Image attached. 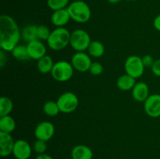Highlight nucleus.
I'll list each match as a JSON object with an SVG mask.
<instances>
[{"instance_id":"34","label":"nucleus","mask_w":160,"mask_h":159,"mask_svg":"<svg viewBox=\"0 0 160 159\" xmlns=\"http://www.w3.org/2000/svg\"><path fill=\"white\" fill-rule=\"evenodd\" d=\"M120 1H121V0H108V2H109V3H111V4H116V3L120 2Z\"/></svg>"},{"instance_id":"29","label":"nucleus","mask_w":160,"mask_h":159,"mask_svg":"<svg viewBox=\"0 0 160 159\" xmlns=\"http://www.w3.org/2000/svg\"><path fill=\"white\" fill-rule=\"evenodd\" d=\"M142 59L145 68H152L156 61L151 55H145L144 57L142 58Z\"/></svg>"},{"instance_id":"6","label":"nucleus","mask_w":160,"mask_h":159,"mask_svg":"<svg viewBox=\"0 0 160 159\" xmlns=\"http://www.w3.org/2000/svg\"><path fill=\"white\" fill-rule=\"evenodd\" d=\"M56 102L60 112L68 114L76 110L79 104V100L73 92H65L59 97Z\"/></svg>"},{"instance_id":"14","label":"nucleus","mask_w":160,"mask_h":159,"mask_svg":"<svg viewBox=\"0 0 160 159\" xmlns=\"http://www.w3.org/2000/svg\"><path fill=\"white\" fill-rule=\"evenodd\" d=\"M133 98L138 102H145L149 97V88L148 86L144 82L136 83L135 86L132 89Z\"/></svg>"},{"instance_id":"8","label":"nucleus","mask_w":160,"mask_h":159,"mask_svg":"<svg viewBox=\"0 0 160 159\" xmlns=\"http://www.w3.org/2000/svg\"><path fill=\"white\" fill-rule=\"evenodd\" d=\"M92 63V59L89 55L84 51H77L71 59V64L73 69L82 73L89 70Z\"/></svg>"},{"instance_id":"13","label":"nucleus","mask_w":160,"mask_h":159,"mask_svg":"<svg viewBox=\"0 0 160 159\" xmlns=\"http://www.w3.org/2000/svg\"><path fill=\"white\" fill-rule=\"evenodd\" d=\"M12 154L17 159H28L31 155V147L29 143L24 140L15 141Z\"/></svg>"},{"instance_id":"11","label":"nucleus","mask_w":160,"mask_h":159,"mask_svg":"<svg viewBox=\"0 0 160 159\" xmlns=\"http://www.w3.org/2000/svg\"><path fill=\"white\" fill-rule=\"evenodd\" d=\"M14 141L10 133L0 131V155L2 157H8L12 154Z\"/></svg>"},{"instance_id":"25","label":"nucleus","mask_w":160,"mask_h":159,"mask_svg":"<svg viewBox=\"0 0 160 159\" xmlns=\"http://www.w3.org/2000/svg\"><path fill=\"white\" fill-rule=\"evenodd\" d=\"M69 4V0H47V5L53 11L66 9Z\"/></svg>"},{"instance_id":"16","label":"nucleus","mask_w":160,"mask_h":159,"mask_svg":"<svg viewBox=\"0 0 160 159\" xmlns=\"http://www.w3.org/2000/svg\"><path fill=\"white\" fill-rule=\"evenodd\" d=\"M71 157L73 159H92V151L85 145H77L71 151Z\"/></svg>"},{"instance_id":"36","label":"nucleus","mask_w":160,"mask_h":159,"mask_svg":"<svg viewBox=\"0 0 160 159\" xmlns=\"http://www.w3.org/2000/svg\"><path fill=\"white\" fill-rule=\"evenodd\" d=\"M70 159H73V158H72V157H71V158H70Z\"/></svg>"},{"instance_id":"19","label":"nucleus","mask_w":160,"mask_h":159,"mask_svg":"<svg viewBox=\"0 0 160 159\" xmlns=\"http://www.w3.org/2000/svg\"><path fill=\"white\" fill-rule=\"evenodd\" d=\"M16 128L15 120L10 115H5L0 117V131L11 133Z\"/></svg>"},{"instance_id":"4","label":"nucleus","mask_w":160,"mask_h":159,"mask_svg":"<svg viewBox=\"0 0 160 159\" xmlns=\"http://www.w3.org/2000/svg\"><path fill=\"white\" fill-rule=\"evenodd\" d=\"M73 65L67 61H59L54 64L51 74L53 79L59 82H67L73 74Z\"/></svg>"},{"instance_id":"2","label":"nucleus","mask_w":160,"mask_h":159,"mask_svg":"<svg viewBox=\"0 0 160 159\" xmlns=\"http://www.w3.org/2000/svg\"><path fill=\"white\" fill-rule=\"evenodd\" d=\"M70 34L65 27H57L51 31L49 37L47 40L48 46L53 51L64 49L70 44Z\"/></svg>"},{"instance_id":"31","label":"nucleus","mask_w":160,"mask_h":159,"mask_svg":"<svg viewBox=\"0 0 160 159\" xmlns=\"http://www.w3.org/2000/svg\"><path fill=\"white\" fill-rule=\"evenodd\" d=\"M6 60H7V58L5 54V51L1 49V51H0V67L1 68L4 67L5 64L6 63Z\"/></svg>"},{"instance_id":"3","label":"nucleus","mask_w":160,"mask_h":159,"mask_svg":"<svg viewBox=\"0 0 160 159\" xmlns=\"http://www.w3.org/2000/svg\"><path fill=\"white\" fill-rule=\"evenodd\" d=\"M71 20L77 23H84L88 21L92 16V12L88 5L84 1L77 0L69 5L67 8Z\"/></svg>"},{"instance_id":"20","label":"nucleus","mask_w":160,"mask_h":159,"mask_svg":"<svg viewBox=\"0 0 160 159\" xmlns=\"http://www.w3.org/2000/svg\"><path fill=\"white\" fill-rule=\"evenodd\" d=\"M88 55L94 58H100L104 55L105 46L98 41H92L88 48Z\"/></svg>"},{"instance_id":"32","label":"nucleus","mask_w":160,"mask_h":159,"mask_svg":"<svg viewBox=\"0 0 160 159\" xmlns=\"http://www.w3.org/2000/svg\"><path fill=\"white\" fill-rule=\"evenodd\" d=\"M153 26H154L155 29L156 31H160V14L158 15L156 18L154 19V21H153Z\"/></svg>"},{"instance_id":"28","label":"nucleus","mask_w":160,"mask_h":159,"mask_svg":"<svg viewBox=\"0 0 160 159\" xmlns=\"http://www.w3.org/2000/svg\"><path fill=\"white\" fill-rule=\"evenodd\" d=\"M34 150L38 154H44L47 150L46 142L44 140H37L34 143Z\"/></svg>"},{"instance_id":"17","label":"nucleus","mask_w":160,"mask_h":159,"mask_svg":"<svg viewBox=\"0 0 160 159\" xmlns=\"http://www.w3.org/2000/svg\"><path fill=\"white\" fill-rule=\"evenodd\" d=\"M136 84V79L132 77L131 76L128 74H124L120 76V77L117 79V85L120 90H132L133 87L135 86Z\"/></svg>"},{"instance_id":"18","label":"nucleus","mask_w":160,"mask_h":159,"mask_svg":"<svg viewBox=\"0 0 160 159\" xmlns=\"http://www.w3.org/2000/svg\"><path fill=\"white\" fill-rule=\"evenodd\" d=\"M54 64L52 59L50 56L45 55V56L41 58L39 60H38V70L42 74H47V73H51Z\"/></svg>"},{"instance_id":"26","label":"nucleus","mask_w":160,"mask_h":159,"mask_svg":"<svg viewBox=\"0 0 160 159\" xmlns=\"http://www.w3.org/2000/svg\"><path fill=\"white\" fill-rule=\"evenodd\" d=\"M51 31H50L49 28L45 25H40L38 26V40L46 41L49 37Z\"/></svg>"},{"instance_id":"27","label":"nucleus","mask_w":160,"mask_h":159,"mask_svg":"<svg viewBox=\"0 0 160 159\" xmlns=\"http://www.w3.org/2000/svg\"><path fill=\"white\" fill-rule=\"evenodd\" d=\"M89 72L91 73V74L94 75V76H99L103 72L102 65L98 62H92L90 69H89Z\"/></svg>"},{"instance_id":"5","label":"nucleus","mask_w":160,"mask_h":159,"mask_svg":"<svg viewBox=\"0 0 160 159\" xmlns=\"http://www.w3.org/2000/svg\"><path fill=\"white\" fill-rule=\"evenodd\" d=\"M91 41H92L88 33L84 30H75L70 34V45L77 51H84L88 50Z\"/></svg>"},{"instance_id":"22","label":"nucleus","mask_w":160,"mask_h":159,"mask_svg":"<svg viewBox=\"0 0 160 159\" xmlns=\"http://www.w3.org/2000/svg\"><path fill=\"white\" fill-rule=\"evenodd\" d=\"M13 108V102L8 97L0 98V117L9 115Z\"/></svg>"},{"instance_id":"12","label":"nucleus","mask_w":160,"mask_h":159,"mask_svg":"<svg viewBox=\"0 0 160 159\" xmlns=\"http://www.w3.org/2000/svg\"><path fill=\"white\" fill-rule=\"evenodd\" d=\"M26 46L30 59L38 61L46 55V48L40 40L28 42Z\"/></svg>"},{"instance_id":"7","label":"nucleus","mask_w":160,"mask_h":159,"mask_svg":"<svg viewBox=\"0 0 160 159\" xmlns=\"http://www.w3.org/2000/svg\"><path fill=\"white\" fill-rule=\"evenodd\" d=\"M145 65L142 58L137 55H131L125 61L124 69L127 74L138 79L143 75L145 71Z\"/></svg>"},{"instance_id":"24","label":"nucleus","mask_w":160,"mask_h":159,"mask_svg":"<svg viewBox=\"0 0 160 159\" xmlns=\"http://www.w3.org/2000/svg\"><path fill=\"white\" fill-rule=\"evenodd\" d=\"M43 111L48 116H56L60 112L57 102L53 101H48L44 104Z\"/></svg>"},{"instance_id":"21","label":"nucleus","mask_w":160,"mask_h":159,"mask_svg":"<svg viewBox=\"0 0 160 159\" xmlns=\"http://www.w3.org/2000/svg\"><path fill=\"white\" fill-rule=\"evenodd\" d=\"M21 36L23 40L27 42L38 40V26L36 25H28L25 26L21 32Z\"/></svg>"},{"instance_id":"10","label":"nucleus","mask_w":160,"mask_h":159,"mask_svg":"<svg viewBox=\"0 0 160 159\" xmlns=\"http://www.w3.org/2000/svg\"><path fill=\"white\" fill-rule=\"evenodd\" d=\"M144 108L148 116L158 118L160 116V94L149 95L144 104Z\"/></svg>"},{"instance_id":"30","label":"nucleus","mask_w":160,"mask_h":159,"mask_svg":"<svg viewBox=\"0 0 160 159\" xmlns=\"http://www.w3.org/2000/svg\"><path fill=\"white\" fill-rule=\"evenodd\" d=\"M151 69L153 74L160 77V59L155 61L154 64H153L152 67Z\"/></svg>"},{"instance_id":"35","label":"nucleus","mask_w":160,"mask_h":159,"mask_svg":"<svg viewBox=\"0 0 160 159\" xmlns=\"http://www.w3.org/2000/svg\"><path fill=\"white\" fill-rule=\"evenodd\" d=\"M126 1H134V0H126Z\"/></svg>"},{"instance_id":"33","label":"nucleus","mask_w":160,"mask_h":159,"mask_svg":"<svg viewBox=\"0 0 160 159\" xmlns=\"http://www.w3.org/2000/svg\"><path fill=\"white\" fill-rule=\"evenodd\" d=\"M36 159H52V157L50 155H48V154H46L44 153V154H41L39 155H38Z\"/></svg>"},{"instance_id":"1","label":"nucleus","mask_w":160,"mask_h":159,"mask_svg":"<svg viewBox=\"0 0 160 159\" xmlns=\"http://www.w3.org/2000/svg\"><path fill=\"white\" fill-rule=\"evenodd\" d=\"M20 31L17 22L10 16H0V48L4 51H12L18 45Z\"/></svg>"},{"instance_id":"15","label":"nucleus","mask_w":160,"mask_h":159,"mask_svg":"<svg viewBox=\"0 0 160 159\" xmlns=\"http://www.w3.org/2000/svg\"><path fill=\"white\" fill-rule=\"evenodd\" d=\"M70 20V14L67 9H62L53 12L51 17V21L56 27H64Z\"/></svg>"},{"instance_id":"9","label":"nucleus","mask_w":160,"mask_h":159,"mask_svg":"<svg viewBox=\"0 0 160 159\" xmlns=\"http://www.w3.org/2000/svg\"><path fill=\"white\" fill-rule=\"evenodd\" d=\"M55 133V126L48 121H44L38 123L34 129V136L37 140L48 141L52 138Z\"/></svg>"},{"instance_id":"23","label":"nucleus","mask_w":160,"mask_h":159,"mask_svg":"<svg viewBox=\"0 0 160 159\" xmlns=\"http://www.w3.org/2000/svg\"><path fill=\"white\" fill-rule=\"evenodd\" d=\"M12 56L18 61H27L30 59L27 46L22 45H17L12 51Z\"/></svg>"}]
</instances>
